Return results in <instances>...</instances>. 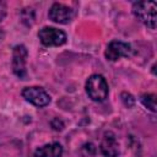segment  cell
<instances>
[{"mask_svg":"<svg viewBox=\"0 0 157 157\" xmlns=\"http://www.w3.org/2000/svg\"><path fill=\"white\" fill-rule=\"evenodd\" d=\"M132 13L135 17L151 29L156 28L157 5L155 1H137L132 5Z\"/></svg>","mask_w":157,"mask_h":157,"instance_id":"obj_1","label":"cell"},{"mask_svg":"<svg viewBox=\"0 0 157 157\" xmlns=\"http://www.w3.org/2000/svg\"><path fill=\"white\" fill-rule=\"evenodd\" d=\"M86 92L88 97L94 102H103L108 97V83L102 75L94 74L86 81Z\"/></svg>","mask_w":157,"mask_h":157,"instance_id":"obj_2","label":"cell"},{"mask_svg":"<svg viewBox=\"0 0 157 157\" xmlns=\"http://www.w3.org/2000/svg\"><path fill=\"white\" fill-rule=\"evenodd\" d=\"M40 43L45 47H59L66 42V33L55 27H43L38 32Z\"/></svg>","mask_w":157,"mask_h":157,"instance_id":"obj_3","label":"cell"},{"mask_svg":"<svg viewBox=\"0 0 157 157\" xmlns=\"http://www.w3.org/2000/svg\"><path fill=\"white\" fill-rule=\"evenodd\" d=\"M27 56H28V52L23 44H17L13 47L11 65L13 74L20 78H25L27 75V70H26Z\"/></svg>","mask_w":157,"mask_h":157,"instance_id":"obj_4","label":"cell"},{"mask_svg":"<svg viewBox=\"0 0 157 157\" xmlns=\"http://www.w3.org/2000/svg\"><path fill=\"white\" fill-rule=\"evenodd\" d=\"M22 97L29 102L31 104L36 107H47L50 103V96L47 93V91L42 87L32 86V87H26L22 91Z\"/></svg>","mask_w":157,"mask_h":157,"instance_id":"obj_5","label":"cell"},{"mask_svg":"<svg viewBox=\"0 0 157 157\" xmlns=\"http://www.w3.org/2000/svg\"><path fill=\"white\" fill-rule=\"evenodd\" d=\"M132 54V48L130 44L121 40H112L105 49V58L110 61H115L120 58H129Z\"/></svg>","mask_w":157,"mask_h":157,"instance_id":"obj_6","label":"cell"},{"mask_svg":"<svg viewBox=\"0 0 157 157\" xmlns=\"http://www.w3.org/2000/svg\"><path fill=\"white\" fill-rule=\"evenodd\" d=\"M49 18L55 22V23H61V25H66L69 23L72 17H74V10L64 4H59L55 2L50 6L49 9Z\"/></svg>","mask_w":157,"mask_h":157,"instance_id":"obj_7","label":"cell"},{"mask_svg":"<svg viewBox=\"0 0 157 157\" xmlns=\"http://www.w3.org/2000/svg\"><path fill=\"white\" fill-rule=\"evenodd\" d=\"M99 150L104 157H117L119 155V145L113 132L105 131L99 146Z\"/></svg>","mask_w":157,"mask_h":157,"instance_id":"obj_8","label":"cell"},{"mask_svg":"<svg viewBox=\"0 0 157 157\" xmlns=\"http://www.w3.org/2000/svg\"><path fill=\"white\" fill-rule=\"evenodd\" d=\"M63 147L58 142H52L38 147L34 151V157H61Z\"/></svg>","mask_w":157,"mask_h":157,"instance_id":"obj_9","label":"cell"},{"mask_svg":"<svg viewBox=\"0 0 157 157\" xmlns=\"http://www.w3.org/2000/svg\"><path fill=\"white\" fill-rule=\"evenodd\" d=\"M140 101L141 103L147 108L150 109L151 112H156V96L152 94V93H145L140 97Z\"/></svg>","mask_w":157,"mask_h":157,"instance_id":"obj_10","label":"cell"},{"mask_svg":"<svg viewBox=\"0 0 157 157\" xmlns=\"http://www.w3.org/2000/svg\"><path fill=\"white\" fill-rule=\"evenodd\" d=\"M120 97H121V101H123V103L125 104V107L130 108V107H132V105H134V103H135V99H134V97H132L130 93L123 92Z\"/></svg>","mask_w":157,"mask_h":157,"instance_id":"obj_11","label":"cell"},{"mask_svg":"<svg viewBox=\"0 0 157 157\" xmlns=\"http://www.w3.org/2000/svg\"><path fill=\"white\" fill-rule=\"evenodd\" d=\"M6 10H7V6H6V2L0 0V22L5 18L6 16Z\"/></svg>","mask_w":157,"mask_h":157,"instance_id":"obj_12","label":"cell"},{"mask_svg":"<svg viewBox=\"0 0 157 157\" xmlns=\"http://www.w3.org/2000/svg\"><path fill=\"white\" fill-rule=\"evenodd\" d=\"M52 126H53V129H54V130H63L64 124H63V121H61V120H59L58 118H55V119H53V120H52Z\"/></svg>","mask_w":157,"mask_h":157,"instance_id":"obj_13","label":"cell"},{"mask_svg":"<svg viewBox=\"0 0 157 157\" xmlns=\"http://www.w3.org/2000/svg\"><path fill=\"white\" fill-rule=\"evenodd\" d=\"M4 37H5V33H4V32H2L1 29H0V42H1L2 39H4Z\"/></svg>","mask_w":157,"mask_h":157,"instance_id":"obj_14","label":"cell"}]
</instances>
